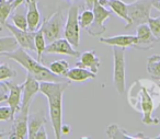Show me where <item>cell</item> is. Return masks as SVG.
Here are the masks:
<instances>
[{"mask_svg":"<svg viewBox=\"0 0 160 139\" xmlns=\"http://www.w3.org/2000/svg\"><path fill=\"white\" fill-rule=\"evenodd\" d=\"M62 134H65V135L69 134V132H70V127H69L68 125H62Z\"/></svg>","mask_w":160,"mask_h":139,"instance_id":"d590c367","label":"cell"},{"mask_svg":"<svg viewBox=\"0 0 160 139\" xmlns=\"http://www.w3.org/2000/svg\"><path fill=\"white\" fill-rule=\"evenodd\" d=\"M28 118H29V111L20 110L13 119L12 132H10V139H24L28 136Z\"/></svg>","mask_w":160,"mask_h":139,"instance_id":"8fae6325","label":"cell"},{"mask_svg":"<svg viewBox=\"0 0 160 139\" xmlns=\"http://www.w3.org/2000/svg\"><path fill=\"white\" fill-rule=\"evenodd\" d=\"M79 25L81 29L86 30L88 27L91 25V23L93 22V19H94V13H93V10L91 9H83L81 12H79Z\"/></svg>","mask_w":160,"mask_h":139,"instance_id":"4316f807","label":"cell"},{"mask_svg":"<svg viewBox=\"0 0 160 139\" xmlns=\"http://www.w3.org/2000/svg\"><path fill=\"white\" fill-rule=\"evenodd\" d=\"M93 13H94V19L93 22L91 23L90 27H88L86 29L87 33L94 37H100L102 36L103 33H105L107 27H105V21L109 18L112 17V10H108L104 6H102L100 2H97L93 7Z\"/></svg>","mask_w":160,"mask_h":139,"instance_id":"ba28073f","label":"cell"},{"mask_svg":"<svg viewBox=\"0 0 160 139\" xmlns=\"http://www.w3.org/2000/svg\"><path fill=\"white\" fill-rule=\"evenodd\" d=\"M136 36H137V41H136L133 48L139 49V51L151 49L153 47V44L158 42V40L151 33L147 23L136 27Z\"/></svg>","mask_w":160,"mask_h":139,"instance_id":"30bf717a","label":"cell"},{"mask_svg":"<svg viewBox=\"0 0 160 139\" xmlns=\"http://www.w3.org/2000/svg\"><path fill=\"white\" fill-rule=\"evenodd\" d=\"M113 51V84L118 94L123 95L125 92V51L126 48L112 46Z\"/></svg>","mask_w":160,"mask_h":139,"instance_id":"52a82bcc","label":"cell"},{"mask_svg":"<svg viewBox=\"0 0 160 139\" xmlns=\"http://www.w3.org/2000/svg\"><path fill=\"white\" fill-rule=\"evenodd\" d=\"M97 77V73L92 72L91 70L87 68H80V67H75L70 68L66 75V78L69 81L73 82H83L89 79H94Z\"/></svg>","mask_w":160,"mask_h":139,"instance_id":"ffe728a7","label":"cell"},{"mask_svg":"<svg viewBox=\"0 0 160 139\" xmlns=\"http://www.w3.org/2000/svg\"><path fill=\"white\" fill-rule=\"evenodd\" d=\"M122 1H124L125 3H132V2H135V1H138V0H122Z\"/></svg>","mask_w":160,"mask_h":139,"instance_id":"ab89813d","label":"cell"},{"mask_svg":"<svg viewBox=\"0 0 160 139\" xmlns=\"http://www.w3.org/2000/svg\"><path fill=\"white\" fill-rule=\"evenodd\" d=\"M79 9L80 6L76 2L69 6L67 11L66 23L64 29V36L75 48L80 45V25H79Z\"/></svg>","mask_w":160,"mask_h":139,"instance_id":"8992f818","label":"cell"},{"mask_svg":"<svg viewBox=\"0 0 160 139\" xmlns=\"http://www.w3.org/2000/svg\"><path fill=\"white\" fill-rule=\"evenodd\" d=\"M47 118L44 111H38L29 115L28 118V137L30 139H35V135L42 126L46 125Z\"/></svg>","mask_w":160,"mask_h":139,"instance_id":"ac0fdd59","label":"cell"},{"mask_svg":"<svg viewBox=\"0 0 160 139\" xmlns=\"http://www.w3.org/2000/svg\"><path fill=\"white\" fill-rule=\"evenodd\" d=\"M149 29H150L151 33L153 34L158 42H160V16L158 17H149L148 21H147Z\"/></svg>","mask_w":160,"mask_h":139,"instance_id":"83f0119b","label":"cell"},{"mask_svg":"<svg viewBox=\"0 0 160 139\" xmlns=\"http://www.w3.org/2000/svg\"><path fill=\"white\" fill-rule=\"evenodd\" d=\"M13 0H0V31L6 27L7 20L13 11Z\"/></svg>","mask_w":160,"mask_h":139,"instance_id":"603a6c76","label":"cell"},{"mask_svg":"<svg viewBox=\"0 0 160 139\" xmlns=\"http://www.w3.org/2000/svg\"><path fill=\"white\" fill-rule=\"evenodd\" d=\"M107 137L110 139H145L144 132L132 134L116 124H111L107 128Z\"/></svg>","mask_w":160,"mask_h":139,"instance_id":"e0dca14e","label":"cell"},{"mask_svg":"<svg viewBox=\"0 0 160 139\" xmlns=\"http://www.w3.org/2000/svg\"><path fill=\"white\" fill-rule=\"evenodd\" d=\"M152 7L160 11V0H153L152 1Z\"/></svg>","mask_w":160,"mask_h":139,"instance_id":"e575fe53","label":"cell"},{"mask_svg":"<svg viewBox=\"0 0 160 139\" xmlns=\"http://www.w3.org/2000/svg\"><path fill=\"white\" fill-rule=\"evenodd\" d=\"M97 2H99V0H85V6L83 7L87 8V9L92 10Z\"/></svg>","mask_w":160,"mask_h":139,"instance_id":"836d02e7","label":"cell"},{"mask_svg":"<svg viewBox=\"0 0 160 139\" xmlns=\"http://www.w3.org/2000/svg\"><path fill=\"white\" fill-rule=\"evenodd\" d=\"M27 6V19L29 31L35 32L42 25L41 12L38 10V0H25Z\"/></svg>","mask_w":160,"mask_h":139,"instance_id":"5bb4252c","label":"cell"},{"mask_svg":"<svg viewBox=\"0 0 160 139\" xmlns=\"http://www.w3.org/2000/svg\"><path fill=\"white\" fill-rule=\"evenodd\" d=\"M128 102L133 108L142 113V122L145 125H157L159 119L152 116L153 111L160 105V86L150 80H136L129 87Z\"/></svg>","mask_w":160,"mask_h":139,"instance_id":"6da1fadb","label":"cell"},{"mask_svg":"<svg viewBox=\"0 0 160 139\" xmlns=\"http://www.w3.org/2000/svg\"><path fill=\"white\" fill-rule=\"evenodd\" d=\"M2 56H6L9 59L14 60L16 62H18L19 65L23 67L27 70L28 73L32 75L36 80L38 81H53V82H62V81H67V78L60 77V76L56 75V73L52 72L49 70V68L45 67L38 60H35L34 58H32V56H30L28 54L27 49L22 48V47H18L17 49H14L13 52L10 53H6Z\"/></svg>","mask_w":160,"mask_h":139,"instance_id":"3957f363","label":"cell"},{"mask_svg":"<svg viewBox=\"0 0 160 139\" xmlns=\"http://www.w3.org/2000/svg\"><path fill=\"white\" fill-rule=\"evenodd\" d=\"M44 53L46 54H60V55H67L70 57H80V53L66 40V38H58L51 42L45 48Z\"/></svg>","mask_w":160,"mask_h":139,"instance_id":"7c38bea8","label":"cell"},{"mask_svg":"<svg viewBox=\"0 0 160 139\" xmlns=\"http://www.w3.org/2000/svg\"><path fill=\"white\" fill-rule=\"evenodd\" d=\"M69 6L66 3L60 5L51 16L45 18L42 22V29L44 33L45 40L47 42H53L55 40H58L62 36L65 29V23L67 18V11H68Z\"/></svg>","mask_w":160,"mask_h":139,"instance_id":"277c9868","label":"cell"},{"mask_svg":"<svg viewBox=\"0 0 160 139\" xmlns=\"http://www.w3.org/2000/svg\"><path fill=\"white\" fill-rule=\"evenodd\" d=\"M6 27L11 32L12 35L16 37L18 44L22 48L35 52V45H34V35H35V32L29 31V30H27V31L20 30L14 27L13 24H10V23H6Z\"/></svg>","mask_w":160,"mask_h":139,"instance_id":"4fadbf2b","label":"cell"},{"mask_svg":"<svg viewBox=\"0 0 160 139\" xmlns=\"http://www.w3.org/2000/svg\"><path fill=\"white\" fill-rule=\"evenodd\" d=\"M8 95H9V88H8L6 82H1L0 83V103L7 101Z\"/></svg>","mask_w":160,"mask_h":139,"instance_id":"1f68e13d","label":"cell"},{"mask_svg":"<svg viewBox=\"0 0 160 139\" xmlns=\"http://www.w3.org/2000/svg\"><path fill=\"white\" fill-rule=\"evenodd\" d=\"M159 86H160V79H159Z\"/></svg>","mask_w":160,"mask_h":139,"instance_id":"7bdbcfd3","label":"cell"},{"mask_svg":"<svg viewBox=\"0 0 160 139\" xmlns=\"http://www.w3.org/2000/svg\"><path fill=\"white\" fill-rule=\"evenodd\" d=\"M69 83V80L62 82H40V92L47 97L49 119L56 139H60L62 135V95Z\"/></svg>","mask_w":160,"mask_h":139,"instance_id":"7a4b0ae2","label":"cell"},{"mask_svg":"<svg viewBox=\"0 0 160 139\" xmlns=\"http://www.w3.org/2000/svg\"><path fill=\"white\" fill-rule=\"evenodd\" d=\"M48 136H47V132L46 129H45V125L42 126V127L38 129V132H36L35 135V139H47Z\"/></svg>","mask_w":160,"mask_h":139,"instance_id":"d6a6232c","label":"cell"},{"mask_svg":"<svg viewBox=\"0 0 160 139\" xmlns=\"http://www.w3.org/2000/svg\"><path fill=\"white\" fill-rule=\"evenodd\" d=\"M8 135H10V132H0V139L9 138V136H8Z\"/></svg>","mask_w":160,"mask_h":139,"instance_id":"74e56055","label":"cell"},{"mask_svg":"<svg viewBox=\"0 0 160 139\" xmlns=\"http://www.w3.org/2000/svg\"><path fill=\"white\" fill-rule=\"evenodd\" d=\"M40 92V81L36 80L32 75L28 73L27 79L23 82L22 91V103L20 110L29 111L34 97Z\"/></svg>","mask_w":160,"mask_h":139,"instance_id":"9c48e42d","label":"cell"},{"mask_svg":"<svg viewBox=\"0 0 160 139\" xmlns=\"http://www.w3.org/2000/svg\"><path fill=\"white\" fill-rule=\"evenodd\" d=\"M152 1L153 0H138L135 2L128 3L127 10H128L129 22L125 24L124 30L127 31L132 27L147 23L149 17H150Z\"/></svg>","mask_w":160,"mask_h":139,"instance_id":"5b68a950","label":"cell"},{"mask_svg":"<svg viewBox=\"0 0 160 139\" xmlns=\"http://www.w3.org/2000/svg\"><path fill=\"white\" fill-rule=\"evenodd\" d=\"M155 138H156V139H160V135H158V136H157V137H155Z\"/></svg>","mask_w":160,"mask_h":139,"instance_id":"b9f144b4","label":"cell"},{"mask_svg":"<svg viewBox=\"0 0 160 139\" xmlns=\"http://www.w3.org/2000/svg\"><path fill=\"white\" fill-rule=\"evenodd\" d=\"M101 43H104L110 46H118V47H133L135 45L136 41H137V36L136 35H116V36H110V37H102L100 36L99 38Z\"/></svg>","mask_w":160,"mask_h":139,"instance_id":"d6986e66","label":"cell"},{"mask_svg":"<svg viewBox=\"0 0 160 139\" xmlns=\"http://www.w3.org/2000/svg\"><path fill=\"white\" fill-rule=\"evenodd\" d=\"M107 6L112 10V12H114L121 19H123L126 23L129 22L127 3H125L122 0H108Z\"/></svg>","mask_w":160,"mask_h":139,"instance_id":"44dd1931","label":"cell"},{"mask_svg":"<svg viewBox=\"0 0 160 139\" xmlns=\"http://www.w3.org/2000/svg\"><path fill=\"white\" fill-rule=\"evenodd\" d=\"M80 60L76 62V67L80 68H87L92 72L98 73L100 68L101 60L96 54V51H87L85 53L80 54Z\"/></svg>","mask_w":160,"mask_h":139,"instance_id":"2e32d148","label":"cell"},{"mask_svg":"<svg viewBox=\"0 0 160 139\" xmlns=\"http://www.w3.org/2000/svg\"><path fill=\"white\" fill-rule=\"evenodd\" d=\"M19 46L14 36H0V56L6 53H10L17 49Z\"/></svg>","mask_w":160,"mask_h":139,"instance_id":"d4e9b609","label":"cell"},{"mask_svg":"<svg viewBox=\"0 0 160 139\" xmlns=\"http://www.w3.org/2000/svg\"><path fill=\"white\" fill-rule=\"evenodd\" d=\"M147 71L152 79H160V55H152L148 58Z\"/></svg>","mask_w":160,"mask_h":139,"instance_id":"cb8c5ba5","label":"cell"},{"mask_svg":"<svg viewBox=\"0 0 160 139\" xmlns=\"http://www.w3.org/2000/svg\"><path fill=\"white\" fill-rule=\"evenodd\" d=\"M8 88H9V95H8V105L10 106L12 111V116L20 111L21 103H22V91H23V83L22 84H17L13 82L6 81ZM13 119V118H12Z\"/></svg>","mask_w":160,"mask_h":139,"instance_id":"9a60e30c","label":"cell"},{"mask_svg":"<svg viewBox=\"0 0 160 139\" xmlns=\"http://www.w3.org/2000/svg\"><path fill=\"white\" fill-rule=\"evenodd\" d=\"M48 68L52 72L56 73V75L60 76V77L66 78V75L69 69H70V66H69V62H67V60L58 59V60H55V62H51Z\"/></svg>","mask_w":160,"mask_h":139,"instance_id":"484cf974","label":"cell"},{"mask_svg":"<svg viewBox=\"0 0 160 139\" xmlns=\"http://www.w3.org/2000/svg\"><path fill=\"white\" fill-rule=\"evenodd\" d=\"M34 45H35V52H36V54H38V60L42 62L43 54H44L45 48H46V46H47L42 27H40L35 31V35H34Z\"/></svg>","mask_w":160,"mask_h":139,"instance_id":"7402d4cb","label":"cell"},{"mask_svg":"<svg viewBox=\"0 0 160 139\" xmlns=\"http://www.w3.org/2000/svg\"><path fill=\"white\" fill-rule=\"evenodd\" d=\"M17 76V71L12 67L8 66L7 64L0 65V82L11 79Z\"/></svg>","mask_w":160,"mask_h":139,"instance_id":"f546056e","label":"cell"},{"mask_svg":"<svg viewBox=\"0 0 160 139\" xmlns=\"http://www.w3.org/2000/svg\"><path fill=\"white\" fill-rule=\"evenodd\" d=\"M69 2H78V1H79V0H68Z\"/></svg>","mask_w":160,"mask_h":139,"instance_id":"60d3db41","label":"cell"},{"mask_svg":"<svg viewBox=\"0 0 160 139\" xmlns=\"http://www.w3.org/2000/svg\"><path fill=\"white\" fill-rule=\"evenodd\" d=\"M12 118L13 116H12V111L10 106H0V121H12Z\"/></svg>","mask_w":160,"mask_h":139,"instance_id":"4dcf8cb0","label":"cell"},{"mask_svg":"<svg viewBox=\"0 0 160 139\" xmlns=\"http://www.w3.org/2000/svg\"><path fill=\"white\" fill-rule=\"evenodd\" d=\"M38 1H41V3H42V5L45 2V0H38ZM46 1H49V2H51V3H49V8L55 7V6H54V1H55V0H46ZM55 10H56V8H55Z\"/></svg>","mask_w":160,"mask_h":139,"instance_id":"8d00e7d4","label":"cell"},{"mask_svg":"<svg viewBox=\"0 0 160 139\" xmlns=\"http://www.w3.org/2000/svg\"><path fill=\"white\" fill-rule=\"evenodd\" d=\"M99 2H100L102 6H104V7H107V2H108V0H99Z\"/></svg>","mask_w":160,"mask_h":139,"instance_id":"f35d334b","label":"cell"},{"mask_svg":"<svg viewBox=\"0 0 160 139\" xmlns=\"http://www.w3.org/2000/svg\"><path fill=\"white\" fill-rule=\"evenodd\" d=\"M11 20L13 25L16 27H18V29L24 30V31L29 30V27H28V19L27 16H24V14L19 13V12L18 13L11 14Z\"/></svg>","mask_w":160,"mask_h":139,"instance_id":"f1b7e54d","label":"cell"}]
</instances>
